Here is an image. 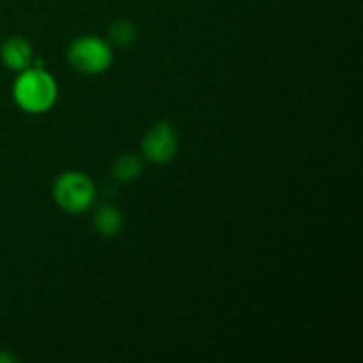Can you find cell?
I'll return each instance as SVG.
<instances>
[{
    "label": "cell",
    "mask_w": 363,
    "mask_h": 363,
    "mask_svg": "<svg viewBox=\"0 0 363 363\" xmlns=\"http://www.w3.org/2000/svg\"><path fill=\"white\" fill-rule=\"evenodd\" d=\"M113 60L108 43L96 35H82L67 48V62L74 71L84 74H99L110 67Z\"/></svg>",
    "instance_id": "obj_3"
},
{
    "label": "cell",
    "mask_w": 363,
    "mask_h": 363,
    "mask_svg": "<svg viewBox=\"0 0 363 363\" xmlns=\"http://www.w3.org/2000/svg\"><path fill=\"white\" fill-rule=\"evenodd\" d=\"M92 225L101 236L112 238L123 229V215L116 206H101L92 216Z\"/></svg>",
    "instance_id": "obj_6"
},
{
    "label": "cell",
    "mask_w": 363,
    "mask_h": 363,
    "mask_svg": "<svg viewBox=\"0 0 363 363\" xmlns=\"http://www.w3.org/2000/svg\"><path fill=\"white\" fill-rule=\"evenodd\" d=\"M53 199L62 211L80 215L94 204L96 186L87 174L69 170L57 177L53 184Z\"/></svg>",
    "instance_id": "obj_2"
},
{
    "label": "cell",
    "mask_w": 363,
    "mask_h": 363,
    "mask_svg": "<svg viewBox=\"0 0 363 363\" xmlns=\"http://www.w3.org/2000/svg\"><path fill=\"white\" fill-rule=\"evenodd\" d=\"M59 89L57 82L43 66H30L20 71L13 85L16 105L27 113H45L55 105Z\"/></svg>",
    "instance_id": "obj_1"
},
{
    "label": "cell",
    "mask_w": 363,
    "mask_h": 363,
    "mask_svg": "<svg viewBox=\"0 0 363 363\" xmlns=\"http://www.w3.org/2000/svg\"><path fill=\"white\" fill-rule=\"evenodd\" d=\"M177 147H179V138L176 128L165 121L152 124L142 140V155L147 162L156 165L169 163L176 156Z\"/></svg>",
    "instance_id": "obj_4"
},
{
    "label": "cell",
    "mask_w": 363,
    "mask_h": 363,
    "mask_svg": "<svg viewBox=\"0 0 363 363\" xmlns=\"http://www.w3.org/2000/svg\"><path fill=\"white\" fill-rule=\"evenodd\" d=\"M0 59H2L4 66L11 71H20L27 69L34 62V53H32L30 43L25 38L14 35L4 41L2 48H0Z\"/></svg>",
    "instance_id": "obj_5"
},
{
    "label": "cell",
    "mask_w": 363,
    "mask_h": 363,
    "mask_svg": "<svg viewBox=\"0 0 363 363\" xmlns=\"http://www.w3.org/2000/svg\"><path fill=\"white\" fill-rule=\"evenodd\" d=\"M142 174V162L138 156L128 155L119 156L112 165V176L121 183H133Z\"/></svg>",
    "instance_id": "obj_7"
},
{
    "label": "cell",
    "mask_w": 363,
    "mask_h": 363,
    "mask_svg": "<svg viewBox=\"0 0 363 363\" xmlns=\"http://www.w3.org/2000/svg\"><path fill=\"white\" fill-rule=\"evenodd\" d=\"M135 38H137V28L130 20H117L108 28V39L116 46L131 45Z\"/></svg>",
    "instance_id": "obj_8"
}]
</instances>
